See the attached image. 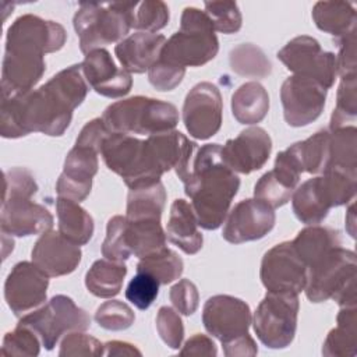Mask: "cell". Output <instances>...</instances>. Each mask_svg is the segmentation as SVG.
<instances>
[{
    "mask_svg": "<svg viewBox=\"0 0 357 357\" xmlns=\"http://www.w3.org/2000/svg\"><path fill=\"white\" fill-rule=\"evenodd\" d=\"M88 89L81 64H74L59 71L38 89L1 99V137L20 138L31 132L63 135L70 127L74 109L85 100Z\"/></svg>",
    "mask_w": 357,
    "mask_h": 357,
    "instance_id": "6da1fadb",
    "label": "cell"
},
{
    "mask_svg": "<svg viewBox=\"0 0 357 357\" xmlns=\"http://www.w3.org/2000/svg\"><path fill=\"white\" fill-rule=\"evenodd\" d=\"M220 149V144L198 148L183 181L198 225L206 230L220 227L240 188V178L223 163Z\"/></svg>",
    "mask_w": 357,
    "mask_h": 357,
    "instance_id": "7a4b0ae2",
    "label": "cell"
},
{
    "mask_svg": "<svg viewBox=\"0 0 357 357\" xmlns=\"http://www.w3.org/2000/svg\"><path fill=\"white\" fill-rule=\"evenodd\" d=\"M137 3L81 1L73 18L84 54L120 42L132 28Z\"/></svg>",
    "mask_w": 357,
    "mask_h": 357,
    "instance_id": "3957f363",
    "label": "cell"
},
{
    "mask_svg": "<svg viewBox=\"0 0 357 357\" xmlns=\"http://www.w3.org/2000/svg\"><path fill=\"white\" fill-rule=\"evenodd\" d=\"M219 40L208 15L195 7H185L180 29L162 47L159 59L178 67H199L213 60Z\"/></svg>",
    "mask_w": 357,
    "mask_h": 357,
    "instance_id": "277c9868",
    "label": "cell"
},
{
    "mask_svg": "<svg viewBox=\"0 0 357 357\" xmlns=\"http://www.w3.org/2000/svg\"><path fill=\"white\" fill-rule=\"evenodd\" d=\"M102 120L110 132L146 134L149 137L174 130L178 123V112L170 102L138 95L109 105Z\"/></svg>",
    "mask_w": 357,
    "mask_h": 357,
    "instance_id": "5b68a950",
    "label": "cell"
},
{
    "mask_svg": "<svg viewBox=\"0 0 357 357\" xmlns=\"http://www.w3.org/2000/svg\"><path fill=\"white\" fill-rule=\"evenodd\" d=\"M356 254L336 247L308 268L305 296L311 303L333 298L339 307H356Z\"/></svg>",
    "mask_w": 357,
    "mask_h": 357,
    "instance_id": "8992f818",
    "label": "cell"
},
{
    "mask_svg": "<svg viewBox=\"0 0 357 357\" xmlns=\"http://www.w3.org/2000/svg\"><path fill=\"white\" fill-rule=\"evenodd\" d=\"M100 155L106 167L120 176L128 188L159 181L162 177L145 139L110 132L103 141Z\"/></svg>",
    "mask_w": 357,
    "mask_h": 357,
    "instance_id": "52a82bcc",
    "label": "cell"
},
{
    "mask_svg": "<svg viewBox=\"0 0 357 357\" xmlns=\"http://www.w3.org/2000/svg\"><path fill=\"white\" fill-rule=\"evenodd\" d=\"M18 324L29 326L40 339L46 350L70 332H84L91 326L89 314L64 294L53 296L45 305L22 315Z\"/></svg>",
    "mask_w": 357,
    "mask_h": 357,
    "instance_id": "ba28073f",
    "label": "cell"
},
{
    "mask_svg": "<svg viewBox=\"0 0 357 357\" xmlns=\"http://www.w3.org/2000/svg\"><path fill=\"white\" fill-rule=\"evenodd\" d=\"M298 308L297 294L268 291L252 318L254 331L259 342L269 349L290 346L297 329Z\"/></svg>",
    "mask_w": 357,
    "mask_h": 357,
    "instance_id": "9c48e42d",
    "label": "cell"
},
{
    "mask_svg": "<svg viewBox=\"0 0 357 357\" xmlns=\"http://www.w3.org/2000/svg\"><path fill=\"white\" fill-rule=\"evenodd\" d=\"M278 59L294 75L310 77L325 89L332 88L337 75L336 56L322 50L319 42L312 36L293 38L278 52Z\"/></svg>",
    "mask_w": 357,
    "mask_h": 357,
    "instance_id": "30bf717a",
    "label": "cell"
},
{
    "mask_svg": "<svg viewBox=\"0 0 357 357\" xmlns=\"http://www.w3.org/2000/svg\"><path fill=\"white\" fill-rule=\"evenodd\" d=\"M259 278L268 291L298 294L305 289L308 268L291 241H283L264 254Z\"/></svg>",
    "mask_w": 357,
    "mask_h": 357,
    "instance_id": "8fae6325",
    "label": "cell"
},
{
    "mask_svg": "<svg viewBox=\"0 0 357 357\" xmlns=\"http://www.w3.org/2000/svg\"><path fill=\"white\" fill-rule=\"evenodd\" d=\"M66 40L67 32L59 22L33 14H24L8 26L6 50L45 56L60 50Z\"/></svg>",
    "mask_w": 357,
    "mask_h": 357,
    "instance_id": "7c38bea8",
    "label": "cell"
},
{
    "mask_svg": "<svg viewBox=\"0 0 357 357\" xmlns=\"http://www.w3.org/2000/svg\"><path fill=\"white\" fill-rule=\"evenodd\" d=\"M326 92L319 82L304 75L286 78L280 88L283 117L291 127H304L315 121L325 107Z\"/></svg>",
    "mask_w": 357,
    "mask_h": 357,
    "instance_id": "4fadbf2b",
    "label": "cell"
},
{
    "mask_svg": "<svg viewBox=\"0 0 357 357\" xmlns=\"http://www.w3.org/2000/svg\"><path fill=\"white\" fill-rule=\"evenodd\" d=\"M223 103L218 86L208 81L198 82L184 99V127L192 138L208 139L220 130Z\"/></svg>",
    "mask_w": 357,
    "mask_h": 357,
    "instance_id": "5bb4252c",
    "label": "cell"
},
{
    "mask_svg": "<svg viewBox=\"0 0 357 357\" xmlns=\"http://www.w3.org/2000/svg\"><path fill=\"white\" fill-rule=\"evenodd\" d=\"M49 276L33 262L21 261L13 266L6 283L4 298L17 317H22L46 301Z\"/></svg>",
    "mask_w": 357,
    "mask_h": 357,
    "instance_id": "9a60e30c",
    "label": "cell"
},
{
    "mask_svg": "<svg viewBox=\"0 0 357 357\" xmlns=\"http://www.w3.org/2000/svg\"><path fill=\"white\" fill-rule=\"evenodd\" d=\"M202 324L209 335L220 343L248 333L251 324L250 305L229 294L209 297L202 310Z\"/></svg>",
    "mask_w": 357,
    "mask_h": 357,
    "instance_id": "2e32d148",
    "label": "cell"
},
{
    "mask_svg": "<svg viewBox=\"0 0 357 357\" xmlns=\"http://www.w3.org/2000/svg\"><path fill=\"white\" fill-rule=\"evenodd\" d=\"M273 208L257 198L237 202L227 213L222 237L231 244H241L265 237L275 226Z\"/></svg>",
    "mask_w": 357,
    "mask_h": 357,
    "instance_id": "e0dca14e",
    "label": "cell"
},
{
    "mask_svg": "<svg viewBox=\"0 0 357 357\" xmlns=\"http://www.w3.org/2000/svg\"><path fill=\"white\" fill-rule=\"evenodd\" d=\"M272 151V139L262 127H248L220 149L223 163L234 173L250 174L264 167Z\"/></svg>",
    "mask_w": 357,
    "mask_h": 357,
    "instance_id": "ac0fdd59",
    "label": "cell"
},
{
    "mask_svg": "<svg viewBox=\"0 0 357 357\" xmlns=\"http://www.w3.org/2000/svg\"><path fill=\"white\" fill-rule=\"evenodd\" d=\"M98 153L92 148L74 145L64 159L63 173L56 183V192L60 198L81 202L89 195L92 178L99 167Z\"/></svg>",
    "mask_w": 357,
    "mask_h": 357,
    "instance_id": "d6986e66",
    "label": "cell"
},
{
    "mask_svg": "<svg viewBox=\"0 0 357 357\" xmlns=\"http://www.w3.org/2000/svg\"><path fill=\"white\" fill-rule=\"evenodd\" d=\"M81 257L79 245L54 230L42 233L31 252L32 262L49 278L70 275L79 265Z\"/></svg>",
    "mask_w": 357,
    "mask_h": 357,
    "instance_id": "ffe728a7",
    "label": "cell"
},
{
    "mask_svg": "<svg viewBox=\"0 0 357 357\" xmlns=\"http://www.w3.org/2000/svg\"><path fill=\"white\" fill-rule=\"evenodd\" d=\"M81 67L88 85L102 96L116 99L131 91V74L119 68L110 53L103 47L86 53Z\"/></svg>",
    "mask_w": 357,
    "mask_h": 357,
    "instance_id": "44dd1931",
    "label": "cell"
},
{
    "mask_svg": "<svg viewBox=\"0 0 357 357\" xmlns=\"http://www.w3.org/2000/svg\"><path fill=\"white\" fill-rule=\"evenodd\" d=\"M0 225L1 233L25 237L50 230L53 216L47 208L33 202L32 198L3 199Z\"/></svg>",
    "mask_w": 357,
    "mask_h": 357,
    "instance_id": "7402d4cb",
    "label": "cell"
},
{
    "mask_svg": "<svg viewBox=\"0 0 357 357\" xmlns=\"http://www.w3.org/2000/svg\"><path fill=\"white\" fill-rule=\"evenodd\" d=\"M46 70L43 56L4 50L1 64V99L18 96L33 89Z\"/></svg>",
    "mask_w": 357,
    "mask_h": 357,
    "instance_id": "603a6c76",
    "label": "cell"
},
{
    "mask_svg": "<svg viewBox=\"0 0 357 357\" xmlns=\"http://www.w3.org/2000/svg\"><path fill=\"white\" fill-rule=\"evenodd\" d=\"M165 43L166 38L160 33L138 31L120 40L114 54L127 73L141 74L156 63Z\"/></svg>",
    "mask_w": 357,
    "mask_h": 357,
    "instance_id": "cb8c5ba5",
    "label": "cell"
},
{
    "mask_svg": "<svg viewBox=\"0 0 357 357\" xmlns=\"http://www.w3.org/2000/svg\"><path fill=\"white\" fill-rule=\"evenodd\" d=\"M198 220L190 202L177 198L170 206L166 226V236L170 243L177 245L188 255L197 254L202 248L204 237L198 230Z\"/></svg>",
    "mask_w": 357,
    "mask_h": 357,
    "instance_id": "d4e9b609",
    "label": "cell"
},
{
    "mask_svg": "<svg viewBox=\"0 0 357 357\" xmlns=\"http://www.w3.org/2000/svg\"><path fill=\"white\" fill-rule=\"evenodd\" d=\"M291 244L307 268H311L333 248L340 247L342 238L339 230L310 225L297 233Z\"/></svg>",
    "mask_w": 357,
    "mask_h": 357,
    "instance_id": "484cf974",
    "label": "cell"
},
{
    "mask_svg": "<svg viewBox=\"0 0 357 357\" xmlns=\"http://www.w3.org/2000/svg\"><path fill=\"white\" fill-rule=\"evenodd\" d=\"M312 20L318 29L335 36L336 40L356 32V10L346 1H318L312 7Z\"/></svg>",
    "mask_w": 357,
    "mask_h": 357,
    "instance_id": "4316f807",
    "label": "cell"
},
{
    "mask_svg": "<svg viewBox=\"0 0 357 357\" xmlns=\"http://www.w3.org/2000/svg\"><path fill=\"white\" fill-rule=\"evenodd\" d=\"M269 95L264 85L248 81L231 95V113L240 124H257L268 114Z\"/></svg>",
    "mask_w": 357,
    "mask_h": 357,
    "instance_id": "83f0119b",
    "label": "cell"
},
{
    "mask_svg": "<svg viewBox=\"0 0 357 357\" xmlns=\"http://www.w3.org/2000/svg\"><path fill=\"white\" fill-rule=\"evenodd\" d=\"M165 202L166 190L160 180L132 187L127 195L126 218L128 220H160Z\"/></svg>",
    "mask_w": 357,
    "mask_h": 357,
    "instance_id": "f1b7e54d",
    "label": "cell"
},
{
    "mask_svg": "<svg viewBox=\"0 0 357 357\" xmlns=\"http://www.w3.org/2000/svg\"><path fill=\"white\" fill-rule=\"evenodd\" d=\"M56 212L59 231L67 240L77 245H84L92 238L95 230L93 219L79 202L59 197L56 201Z\"/></svg>",
    "mask_w": 357,
    "mask_h": 357,
    "instance_id": "f546056e",
    "label": "cell"
},
{
    "mask_svg": "<svg viewBox=\"0 0 357 357\" xmlns=\"http://www.w3.org/2000/svg\"><path fill=\"white\" fill-rule=\"evenodd\" d=\"M337 325L329 331L322 354L328 357H354L357 354V315L356 307H340Z\"/></svg>",
    "mask_w": 357,
    "mask_h": 357,
    "instance_id": "4dcf8cb0",
    "label": "cell"
},
{
    "mask_svg": "<svg viewBox=\"0 0 357 357\" xmlns=\"http://www.w3.org/2000/svg\"><path fill=\"white\" fill-rule=\"evenodd\" d=\"M127 266L121 261L98 259L92 264L85 275L88 291L99 298H112L121 290Z\"/></svg>",
    "mask_w": 357,
    "mask_h": 357,
    "instance_id": "1f68e13d",
    "label": "cell"
},
{
    "mask_svg": "<svg viewBox=\"0 0 357 357\" xmlns=\"http://www.w3.org/2000/svg\"><path fill=\"white\" fill-rule=\"evenodd\" d=\"M291 208L296 218L305 225H318L328 216L331 206L321 192L318 176L308 178L293 191Z\"/></svg>",
    "mask_w": 357,
    "mask_h": 357,
    "instance_id": "d6a6232c",
    "label": "cell"
},
{
    "mask_svg": "<svg viewBox=\"0 0 357 357\" xmlns=\"http://www.w3.org/2000/svg\"><path fill=\"white\" fill-rule=\"evenodd\" d=\"M166 240L167 236L160 225V220L127 219L126 241L131 254H134L139 259L165 248Z\"/></svg>",
    "mask_w": 357,
    "mask_h": 357,
    "instance_id": "836d02e7",
    "label": "cell"
},
{
    "mask_svg": "<svg viewBox=\"0 0 357 357\" xmlns=\"http://www.w3.org/2000/svg\"><path fill=\"white\" fill-rule=\"evenodd\" d=\"M356 145H357V130L354 126H344V127L331 130L328 169H340V170L356 173V167H357Z\"/></svg>",
    "mask_w": 357,
    "mask_h": 357,
    "instance_id": "e575fe53",
    "label": "cell"
},
{
    "mask_svg": "<svg viewBox=\"0 0 357 357\" xmlns=\"http://www.w3.org/2000/svg\"><path fill=\"white\" fill-rule=\"evenodd\" d=\"M231 70L245 78H265L272 73V64L264 50L254 43H240L229 53Z\"/></svg>",
    "mask_w": 357,
    "mask_h": 357,
    "instance_id": "d590c367",
    "label": "cell"
},
{
    "mask_svg": "<svg viewBox=\"0 0 357 357\" xmlns=\"http://www.w3.org/2000/svg\"><path fill=\"white\" fill-rule=\"evenodd\" d=\"M303 172L322 174L329 166V131H318L304 141L293 144Z\"/></svg>",
    "mask_w": 357,
    "mask_h": 357,
    "instance_id": "8d00e7d4",
    "label": "cell"
},
{
    "mask_svg": "<svg viewBox=\"0 0 357 357\" xmlns=\"http://www.w3.org/2000/svg\"><path fill=\"white\" fill-rule=\"evenodd\" d=\"M356 173L340 169H328L318 176L321 192L331 208L353 201L356 195Z\"/></svg>",
    "mask_w": 357,
    "mask_h": 357,
    "instance_id": "74e56055",
    "label": "cell"
},
{
    "mask_svg": "<svg viewBox=\"0 0 357 357\" xmlns=\"http://www.w3.org/2000/svg\"><path fill=\"white\" fill-rule=\"evenodd\" d=\"M184 264L178 254L167 247L148 257H144L137 264V272L153 276L159 284H167L178 279L183 273Z\"/></svg>",
    "mask_w": 357,
    "mask_h": 357,
    "instance_id": "f35d334b",
    "label": "cell"
},
{
    "mask_svg": "<svg viewBox=\"0 0 357 357\" xmlns=\"http://www.w3.org/2000/svg\"><path fill=\"white\" fill-rule=\"evenodd\" d=\"M357 79L354 77L340 78L336 93V106L331 116L329 130L344 127L346 121L354 120L357 116Z\"/></svg>",
    "mask_w": 357,
    "mask_h": 357,
    "instance_id": "ab89813d",
    "label": "cell"
},
{
    "mask_svg": "<svg viewBox=\"0 0 357 357\" xmlns=\"http://www.w3.org/2000/svg\"><path fill=\"white\" fill-rule=\"evenodd\" d=\"M204 7L215 31L226 35L240 31L243 17L236 1H205Z\"/></svg>",
    "mask_w": 357,
    "mask_h": 357,
    "instance_id": "60d3db41",
    "label": "cell"
},
{
    "mask_svg": "<svg viewBox=\"0 0 357 357\" xmlns=\"http://www.w3.org/2000/svg\"><path fill=\"white\" fill-rule=\"evenodd\" d=\"M169 22V7L160 0H145L137 3L134 10L132 28L139 32H151L165 28Z\"/></svg>",
    "mask_w": 357,
    "mask_h": 357,
    "instance_id": "b9f144b4",
    "label": "cell"
},
{
    "mask_svg": "<svg viewBox=\"0 0 357 357\" xmlns=\"http://www.w3.org/2000/svg\"><path fill=\"white\" fill-rule=\"evenodd\" d=\"M126 216L116 215L109 219L106 226V237L102 243V255L113 261H126L131 257V251L126 241Z\"/></svg>",
    "mask_w": 357,
    "mask_h": 357,
    "instance_id": "7bdbcfd3",
    "label": "cell"
},
{
    "mask_svg": "<svg viewBox=\"0 0 357 357\" xmlns=\"http://www.w3.org/2000/svg\"><path fill=\"white\" fill-rule=\"evenodd\" d=\"M95 321L106 331H124L134 324L135 314L128 304L120 300H109L98 307Z\"/></svg>",
    "mask_w": 357,
    "mask_h": 357,
    "instance_id": "ee69618b",
    "label": "cell"
},
{
    "mask_svg": "<svg viewBox=\"0 0 357 357\" xmlns=\"http://www.w3.org/2000/svg\"><path fill=\"white\" fill-rule=\"evenodd\" d=\"M40 346L39 336L29 326L17 324L14 331L4 335L0 353L3 356H38Z\"/></svg>",
    "mask_w": 357,
    "mask_h": 357,
    "instance_id": "f6af8a7d",
    "label": "cell"
},
{
    "mask_svg": "<svg viewBox=\"0 0 357 357\" xmlns=\"http://www.w3.org/2000/svg\"><path fill=\"white\" fill-rule=\"evenodd\" d=\"M293 188L280 181L272 170L259 177L254 187V198L265 202L271 208H279L287 204L293 195Z\"/></svg>",
    "mask_w": 357,
    "mask_h": 357,
    "instance_id": "bcb514c9",
    "label": "cell"
},
{
    "mask_svg": "<svg viewBox=\"0 0 357 357\" xmlns=\"http://www.w3.org/2000/svg\"><path fill=\"white\" fill-rule=\"evenodd\" d=\"M158 294L159 282L153 276L142 272H137L126 289V298L138 310H148Z\"/></svg>",
    "mask_w": 357,
    "mask_h": 357,
    "instance_id": "7dc6e473",
    "label": "cell"
},
{
    "mask_svg": "<svg viewBox=\"0 0 357 357\" xmlns=\"http://www.w3.org/2000/svg\"><path fill=\"white\" fill-rule=\"evenodd\" d=\"M156 331L160 339L173 350H178L184 339V325L177 311L163 305L156 314Z\"/></svg>",
    "mask_w": 357,
    "mask_h": 357,
    "instance_id": "c3c4849f",
    "label": "cell"
},
{
    "mask_svg": "<svg viewBox=\"0 0 357 357\" xmlns=\"http://www.w3.org/2000/svg\"><path fill=\"white\" fill-rule=\"evenodd\" d=\"M38 191L33 174L24 167H13L4 172L3 199L32 198Z\"/></svg>",
    "mask_w": 357,
    "mask_h": 357,
    "instance_id": "681fc988",
    "label": "cell"
},
{
    "mask_svg": "<svg viewBox=\"0 0 357 357\" xmlns=\"http://www.w3.org/2000/svg\"><path fill=\"white\" fill-rule=\"evenodd\" d=\"M103 344L93 336L82 332L67 333L60 344V357H88L102 356Z\"/></svg>",
    "mask_w": 357,
    "mask_h": 357,
    "instance_id": "f907efd6",
    "label": "cell"
},
{
    "mask_svg": "<svg viewBox=\"0 0 357 357\" xmlns=\"http://www.w3.org/2000/svg\"><path fill=\"white\" fill-rule=\"evenodd\" d=\"M184 67H178L158 59L156 63L148 70V79L155 89L160 92H167L178 86V84L184 78Z\"/></svg>",
    "mask_w": 357,
    "mask_h": 357,
    "instance_id": "816d5d0a",
    "label": "cell"
},
{
    "mask_svg": "<svg viewBox=\"0 0 357 357\" xmlns=\"http://www.w3.org/2000/svg\"><path fill=\"white\" fill-rule=\"evenodd\" d=\"M169 297L174 308L183 315H192L198 308L199 294L197 286L188 280H178L169 291Z\"/></svg>",
    "mask_w": 357,
    "mask_h": 357,
    "instance_id": "f5cc1de1",
    "label": "cell"
},
{
    "mask_svg": "<svg viewBox=\"0 0 357 357\" xmlns=\"http://www.w3.org/2000/svg\"><path fill=\"white\" fill-rule=\"evenodd\" d=\"M339 52L336 56V71L340 78L356 75V32L336 40Z\"/></svg>",
    "mask_w": 357,
    "mask_h": 357,
    "instance_id": "db71d44e",
    "label": "cell"
},
{
    "mask_svg": "<svg viewBox=\"0 0 357 357\" xmlns=\"http://www.w3.org/2000/svg\"><path fill=\"white\" fill-rule=\"evenodd\" d=\"M109 134H110V131L106 127V124L103 123L102 117H96V119H92L91 121H88L82 127V130L79 131V134L75 139V145L88 146L100 153L103 141L106 139V137Z\"/></svg>",
    "mask_w": 357,
    "mask_h": 357,
    "instance_id": "11a10c76",
    "label": "cell"
},
{
    "mask_svg": "<svg viewBox=\"0 0 357 357\" xmlns=\"http://www.w3.org/2000/svg\"><path fill=\"white\" fill-rule=\"evenodd\" d=\"M181 356H212L218 354L216 344L213 340L202 333H195L191 336L180 350Z\"/></svg>",
    "mask_w": 357,
    "mask_h": 357,
    "instance_id": "9f6ffc18",
    "label": "cell"
},
{
    "mask_svg": "<svg viewBox=\"0 0 357 357\" xmlns=\"http://www.w3.org/2000/svg\"><path fill=\"white\" fill-rule=\"evenodd\" d=\"M222 346H223V353L227 357H244V356L251 357L258 353L257 343L248 333L238 336L236 339L223 342Z\"/></svg>",
    "mask_w": 357,
    "mask_h": 357,
    "instance_id": "6f0895ef",
    "label": "cell"
},
{
    "mask_svg": "<svg viewBox=\"0 0 357 357\" xmlns=\"http://www.w3.org/2000/svg\"><path fill=\"white\" fill-rule=\"evenodd\" d=\"M141 350H138L134 344L121 342V340H112L103 344L102 356H141Z\"/></svg>",
    "mask_w": 357,
    "mask_h": 357,
    "instance_id": "680465c9",
    "label": "cell"
}]
</instances>
